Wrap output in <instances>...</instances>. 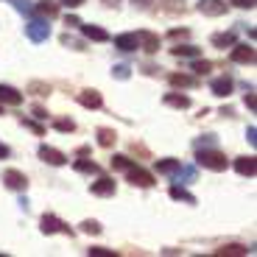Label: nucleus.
<instances>
[{
    "mask_svg": "<svg viewBox=\"0 0 257 257\" xmlns=\"http://www.w3.org/2000/svg\"><path fill=\"white\" fill-rule=\"evenodd\" d=\"M210 92L218 98H226L232 92V78L229 76H221V78H212L210 81Z\"/></svg>",
    "mask_w": 257,
    "mask_h": 257,
    "instance_id": "obj_13",
    "label": "nucleus"
},
{
    "mask_svg": "<svg viewBox=\"0 0 257 257\" xmlns=\"http://www.w3.org/2000/svg\"><path fill=\"white\" fill-rule=\"evenodd\" d=\"M168 81H171V87H199V78H196V76H185V73H171Z\"/></svg>",
    "mask_w": 257,
    "mask_h": 257,
    "instance_id": "obj_18",
    "label": "nucleus"
},
{
    "mask_svg": "<svg viewBox=\"0 0 257 257\" xmlns=\"http://www.w3.org/2000/svg\"><path fill=\"white\" fill-rule=\"evenodd\" d=\"M53 128H56V132H64V135H70V132H76V123L73 120H53Z\"/></svg>",
    "mask_w": 257,
    "mask_h": 257,
    "instance_id": "obj_30",
    "label": "nucleus"
},
{
    "mask_svg": "<svg viewBox=\"0 0 257 257\" xmlns=\"http://www.w3.org/2000/svg\"><path fill=\"white\" fill-rule=\"evenodd\" d=\"M112 76H115V78H120V81H126V78L132 76V73H128V67H126V64H115V70H112Z\"/></svg>",
    "mask_w": 257,
    "mask_h": 257,
    "instance_id": "obj_33",
    "label": "nucleus"
},
{
    "mask_svg": "<svg viewBox=\"0 0 257 257\" xmlns=\"http://www.w3.org/2000/svg\"><path fill=\"white\" fill-rule=\"evenodd\" d=\"M229 59L235 64H254V48L251 45H232Z\"/></svg>",
    "mask_w": 257,
    "mask_h": 257,
    "instance_id": "obj_8",
    "label": "nucleus"
},
{
    "mask_svg": "<svg viewBox=\"0 0 257 257\" xmlns=\"http://www.w3.org/2000/svg\"><path fill=\"white\" fill-rule=\"evenodd\" d=\"M246 140H249L251 146H257V128H254V126H249V128H246Z\"/></svg>",
    "mask_w": 257,
    "mask_h": 257,
    "instance_id": "obj_40",
    "label": "nucleus"
},
{
    "mask_svg": "<svg viewBox=\"0 0 257 257\" xmlns=\"http://www.w3.org/2000/svg\"><path fill=\"white\" fill-rule=\"evenodd\" d=\"M215 146V135H204L201 140H196V148H212Z\"/></svg>",
    "mask_w": 257,
    "mask_h": 257,
    "instance_id": "obj_34",
    "label": "nucleus"
},
{
    "mask_svg": "<svg viewBox=\"0 0 257 257\" xmlns=\"http://www.w3.org/2000/svg\"><path fill=\"white\" fill-rule=\"evenodd\" d=\"M171 199L185 201V204H196V196H193V193H187L182 185H174V187H171Z\"/></svg>",
    "mask_w": 257,
    "mask_h": 257,
    "instance_id": "obj_22",
    "label": "nucleus"
},
{
    "mask_svg": "<svg viewBox=\"0 0 257 257\" xmlns=\"http://www.w3.org/2000/svg\"><path fill=\"white\" fill-rule=\"evenodd\" d=\"M246 106H249L251 112H254V106H257V103H254V95H251V92H249V95H246Z\"/></svg>",
    "mask_w": 257,
    "mask_h": 257,
    "instance_id": "obj_46",
    "label": "nucleus"
},
{
    "mask_svg": "<svg viewBox=\"0 0 257 257\" xmlns=\"http://www.w3.org/2000/svg\"><path fill=\"white\" fill-rule=\"evenodd\" d=\"M0 115H3V103H0Z\"/></svg>",
    "mask_w": 257,
    "mask_h": 257,
    "instance_id": "obj_49",
    "label": "nucleus"
},
{
    "mask_svg": "<svg viewBox=\"0 0 257 257\" xmlns=\"http://www.w3.org/2000/svg\"><path fill=\"white\" fill-rule=\"evenodd\" d=\"M187 34H190V31H187V28H182V31H179V28H174V31H171V34H168V37H171V39H185L187 37Z\"/></svg>",
    "mask_w": 257,
    "mask_h": 257,
    "instance_id": "obj_41",
    "label": "nucleus"
},
{
    "mask_svg": "<svg viewBox=\"0 0 257 257\" xmlns=\"http://www.w3.org/2000/svg\"><path fill=\"white\" fill-rule=\"evenodd\" d=\"M171 53H174L176 59H199L201 48H196V45H176V48H171Z\"/></svg>",
    "mask_w": 257,
    "mask_h": 257,
    "instance_id": "obj_20",
    "label": "nucleus"
},
{
    "mask_svg": "<svg viewBox=\"0 0 257 257\" xmlns=\"http://www.w3.org/2000/svg\"><path fill=\"white\" fill-rule=\"evenodd\" d=\"M137 45H140L146 53H157L160 51V37L151 34V31H137Z\"/></svg>",
    "mask_w": 257,
    "mask_h": 257,
    "instance_id": "obj_9",
    "label": "nucleus"
},
{
    "mask_svg": "<svg viewBox=\"0 0 257 257\" xmlns=\"http://www.w3.org/2000/svg\"><path fill=\"white\" fill-rule=\"evenodd\" d=\"M171 12H185V0H165Z\"/></svg>",
    "mask_w": 257,
    "mask_h": 257,
    "instance_id": "obj_38",
    "label": "nucleus"
},
{
    "mask_svg": "<svg viewBox=\"0 0 257 257\" xmlns=\"http://www.w3.org/2000/svg\"><path fill=\"white\" fill-rule=\"evenodd\" d=\"M229 3L238 9H254V0H229Z\"/></svg>",
    "mask_w": 257,
    "mask_h": 257,
    "instance_id": "obj_39",
    "label": "nucleus"
},
{
    "mask_svg": "<svg viewBox=\"0 0 257 257\" xmlns=\"http://www.w3.org/2000/svg\"><path fill=\"white\" fill-rule=\"evenodd\" d=\"M90 254H92V257H115L117 251H112V249H103V246H92V249H90Z\"/></svg>",
    "mask_w": 257,
    "mask_h": 257,
    "instance_id": "obj_32",
    "label": "nucleus"
},
{
    "mask_svg": "<svg viewBox=\"0 0 257 257\" xmlns=\"http://www.w3.org/2000/svg\"><path fill=\"white\" fill-rule=\"evenodd\" d=\"M126 174H128V182L135 187H151L154 185V176L148 174V171H143V168H137V165H132Z\"/></svg>",
    "mask_w": 257,
    "mask_h": 257,
    "instance_id": "obj_7",
    "label": "nucleus"
},
{
    "mask_svg": "<svg viewBox=\"0 0 257 257\" xmlns=\"http://www.w3.org/2000/svg\"><path fill=\"white\" fill-rule=\"evenodd\" d=\"M34 117H39V120H45V117H48V112L42 109V106H34Z\"/></svg>",
    "mask_w": 257,
    "mask_h": 257,
    "instance_id": "obj_44",
    "label": "nucleus"
},
{
    "mask_svg": "<svg viewBox=\"0 0 257 257\" xmlns=\"http://www.w3.org/2000/svg\"><path fill=\"white\" fill-rule=\"evenodd\" d=\"M229 3L226 0H199V12L204 17H224Z\"/></svg>",
    "mask_w": 257,
    "mask_h": 257,
    "instance_id": "obj_4",
    "label": "nucleus"
},
{
    "mask_svg": "<svg viewBox=\"0 0 257 257\" xmlns=\"http://www.w3.org/2000/svg\"><path fill=\"white\" fill-rule=\"evenodd\" d=\"M64 23H67L70 28H78V26H81V20H78V17H73V14H67V17H64Z\"/></svg>",
    "mask_w": 257,
    "mask_h": 257,
    "instance_id": "obj_42",
    "label": "nucleus"
},
{
    "mask_svg": "<svg viewBox=\"0 0 257 257\" xmlns=\"http://www.w3.org/2000/svg\"><path fill=\"white\" fill-rule=\"evenodd\" d=\"M67 9H78V6H84V0H62Z\"/></svg>",
    "mask_w": 257,
    "mask_h": 257,
    "instance_id": "obj_43",
    "label": "nucleus"
},
{
    "mask_svg": "<svg viewBox=\"0 0 257 257\" xmlns=\"http://www.w3.org/2000/svg\"><path fill=\"white\" fill-rule=\"evenodd\" d=\"M162 101H165V106H174V109H187L190 106V98L182 95V92H168Z\"/></svg>",
    "mask_w": 257,
    "mask_h": 257,
    "instance_id": "obj_19",
    "label": "nucleus"
},
{
    "mask_svg": "<svg viewBox=\"0 0 257 257\" xmlns=\"http://www.w3.org/2000/svg\"><path fill=\"white\" fill-rule=\"evenodd\" d=\"M179 165H182L179 160H157V171L165 174V176H174L176 171H179Z\"/></svg>",
    "mask_w": 257,
    "mask_h": 257,
    "instance_id": "obj_23",
    "label": "nucleus"
},
{
    "mask_svg": "<svg viewBox=\"0 0 257 257\" xmlns=\"http://www.w3.org/2000/svg\"><path fill=\"white\" fill-rule=\"evenodd\" d=\"M3 185L9 187V190H17V193H23L28 187V176L26 174H20V171H6V174H3Z\"/></svg>",
    "mask_w": 257,
    "mask_h": 257,
    "instance_id": "obj_5",
    "label": "nucleus"
},
{
    "mask_svg": "<svg viewBox=\"0 0 257 257\" xmlns=\"http://www.w3.org/2000/svg\"><path fill=\"white\" fill-rule=\"evenodd\" d=\"M34 12L42 14V17H48V20H53V17H59V3L56 0H39Z\"/></svg>",
    "mask_w": 257,
    "mask_h": 257,
    "instance_id": "obj_16",
    "label": "nucleus"
},
{
    "mask_svg": "<svg viewBox=\"0 0 257 257\" xmlns=\"http://www.w3.org/2000/svg\"><path fill=\"white\" fill-rule=\"evenodd\" d=\"M9 157V146H3V143H0V160H6Z\"/></svg>",
    "mask_w": 257,
    "mask_h": 257,
    "instance_id": "obj_48",
    "label": "nucleus"
},
{
    "mask_svg": "<svg viewBox=\"0 0 257 257\" xmlns=\"http://www.w3.org/2000/svg\"><path fill=\"white\" fill-rule=\"evenodd\" d=\"M76 171H78V174H98L101 168H98L95 162H90V160H78L76 162Z\"/></svg>",
    "mask_w": 257,
    "mask_h": 257,
    "instance_id": "obj_26",
    "label": "nucleus"
},
{
    "mask_svg": "<svg viewBox=\"0 0 257 257\" xmlns=\"http://www.w3.org/2000/svg\"><path fill=\"white\" fill-rule=\"evenodd\" d=\"M62 45H70V48H76V51H84V45H81V42H76V39H70V34H64V37H62Z\"/></svg>",
    "mask_w": 257,
    "mask_h": 257,
    "instance_id": "obj_37",
    "label": "nucleus"
},
{
    "mask_svg": "<svg viewBox=\"0 0 257 257\" xmlns=\"http://www.w3.org/2000/svg\"><path fill=\"white\" fill-rule=\"evenodd\" d=\"M81 232H87V235H101V224L98 221H81Z\"/></svg>",
    "mask_w": 257,
    "mask_h": 257,
    "instance_id": "obj_29",
    "label": "nucleus"
},
{
    "mask_svg": "<svg viewBox=\"0 0 257 257\" xmlns=\"http://www.w3.org/2000/svg\"><path fill=\"white\" fill-rule=\"evenodd\" d=\"M31 90L37 92V95H51V87H48V84H39V81L31 84Z\"/></svg>",
    "mask_w": 257,
    "mask_h": 257,
    "instance_id": "obj_35",
    "label": "nucleus"
},
{
    "mask_svg": "<svg viewBox=\"0 0 257 257\" xmlns=\"http://www.w3.org/2000/svg\"><path fill=\"white\" fill-rule=\"evenodd\" d=\"M26 34L31 42H45L51 37V26H48V20H39V17H31L26 23Z\"/></svg>",
    "mask_w": 257,
    "mask_h": 257,
    "instance_id": "obj_2",
    "label": "nucleus"
},
{
    "mask_svg": "<svg viewBox=\"0 0 257 257\" xmlns=\"http://www.w3.org/2000/svg\"><path fill=\"white\" fill-rule=\"evenodd\" d=\"M78 103L87 106V109H101L103 98H101V92H98V90H81V92H78Z\"/></svg>",
    "mask_w": 257,
    "mask_h": 257,
    "instance_id": "obj_10",
    "label": "nucleus"
},
{
    "mask_svg": "<svg viewBox=\"0 0 257 257\" xmlns=\"http://www.w3.org/2000/svg\"><path fill=\"white\" fill-rule=\"evenodd\" d=\"M196 162L207 171H226V165H229V160L218 148H196Z\"/></svg>",
    "mask_w": 257,
    "mask_h": 257,
    "instance_id": "obj_1",
    "label": "nucleus"
},
{
    "mask_svg": "<svg viewBox=\"0 0 257 257\" xmlns=\"http://www.w3.org/2000/svg\"><path fill=\"white\" fill-rule=\"evenodd\" d=\"M39 160L48 162V165H64V162H67V154H62V151L53 148V146H39Z\"/></svg>",
    "mask_w": 257,
    "mask_h": 257,
    "instance_id": "obj_6",
    "label": "nucleus"
},
{
    "mask_svg": "<svg viewBox=\"0 0 257 257\" xmlns=\"http://www.w3.org/2000/svg\"><path fill=\"white\" fill-rule=\"evenodd\" d=\"M235 171H238L240 176H254L257 174L254 157H238V160H235Z\"/></svg>",
    "mask_w": 257,
    "mask_h": 257,
    "instance_id": "obj_15",
    "label": "nucleus"
},
{
    "mask_svg": "<svg viewBox=\"0 0 257 257\" xmlns=\"http://www.w3.org/2000/svg\"><path fill=\"white\" fill-rule=\"evenodd\" d=\"M39 229L45 232V235H56V232H62V235H73L70 226L64 224L62 218L51 215V212H45V215H42V221H39Z\"/></svg>",
    "mask_w": 257,
    "mask_h": 257,
    "instance_id": "obj_3",
    "label": "nucleus"
},
{
    "mask_svg": "<svg viewBox=\"0 0 257 257\" xmlns=\"http://www.w3.org/2000/svg\"><path fill=\"white\" fill-rule=\"evenodd\" d=\"M215 48H232L235 45V34L232 31H226V34H212V39H210Z\"/></svg>",
    "mask_w": 257,
    "mask_h": 257,
    "instance_id": "obj_24",
    "label": "nucleus"
},
{
    "mask_svg": "<svg viewBox=\"0 0 257 257\" xmlns=\"http://www.w3.org/2000/svg\"><path fill=\"white\" fill-rule=\"evenodd\" d=\"M0 103H9V106H20L23 103V92L9 87V84H0Z\"/></svg>",
    "mask_w": 257,
    "mask_h": 257,
    "instance_id": "obj_12",
    "label": "nucleus"
},
{
    "mask_svg": "<svg viewBox=\"0 0 257 257\" xmlns=\"http://www.w3.org/2000/svg\"><path fill=\"white\" fill-rule=\"evenodd\" d=\"M176 176H179V182H182V179H185V182H196V168H190V165H185V168H182V165H179Z\"/></svg>",
    "mask_w": 257,
    "mask_h": 257,
    "instance_id": "obj_28",
    "label": "nucleus"
},
{
    "mask_svg": "<svg viewBox=\"0 0 257 257\" xmlns=\"http://www.w3.org/2000/svg\"><path fill=\"white\" fill-rule=\"evenodd\" d=\"M90 193H92V196H115V179L101 176L98 182H92V185H90Z\"/></svg>",
    "mask_w": 257,
    "mask_h": 257,
    "instance_id": "obj_11",
    "label": "nucleus"
},
{
    "mask_svg": "<svg viewBox=\"0 0 257 257\" xmlns=\"http://www.w3.org/2000/svg\"><path fill=\"white\" fill-rule=\"evenodd\" d=\"M132 165H135V162L128 160V157H123V154H115V157H112V168H115V171H128Z\"/></svg>",
    "mask_w": 257,
    "mask_h": 257,
    "instance_id": "obj_27",
    "label": "nucleus"
},
{
    "mask_svg": "<svg viewBox=\"0 0 257 257\" xmlns=\"http://www.w3.org/2000/svg\"><path fill=\"white\" fill-rule=\"evenodd\" d=\"M115 48L117 51H123V53H132V51H137V34H120V37H115Z\"/></svg>",
    "mask_w": 257,
    "mask_h": 257,
    "instance_id": "obj_14",
    "label": "nucleus"
},
{
    "mask_svg": "<svg viewBox=\"0 0 257 257\" xmlns=\"http://www.w3.org/2000/svg\"><path fill=\"white\" fill-rule=\"evenodd\" d=\"M95 135H98V146H103V148H112L117 143V135L112 128H98Z\"/></svg>",
    "mask_w": 257,
    "mask_h": 257,
    "instance_id": "obj_21",
    "label": "nucleus"
},
{
    "mask_svg": "<svg viewBox=\"0 0 257 257\" xmlns=\"http://www.w3.org/2000/svg\"><path fill=\"white\" fill-rule=\"evenodd\" d=\"M210 70H212L210 62H193V73H196V76H207Z\"/></svg>",
    "mask_w": 257,
    "mask_h": 257,
    "instance_id": "obj_31",
    "label": "nucleus"
},
{
    "mask_svg": "<svg viewBox=\"0 0 257 257\" xmlns=\"http://www.w3.org/2000/svg\"><path fill=\"white\" fill-rule=\"evenodd\" d=\"M135 3V9H148V0H132Z\"/></svg>",
    "mask_w": 257,
    "mask_h": 257,
    "instance_id": "obj_47",
    "label": "nucleus"
},
{
    "mask_svg": "<svg viewBox=\"0 0 257 257\" xmlns=\"http://www.w3.org/2000/svg\"><path fill=\"white\" fill-rule=\"evenodd\" d=\"M78 28H81V34L87 39H92V42H106V39H109V34L103 31V28H98V26H84L81 23Z\"/></svg>",
    "mask_w": 257,
    "mask_h": 257,
    "instance_id": "obj_17",
    "label": "nucleus"
},
{
    "mask_svg": "<svg viewBox=\"0 0 257 257\" xmlns=\"http://www.w3.org/2000/svg\"><path fill=\"white\" fill-rule=\"evenodd\" d=\"M101 3H103L106 9H117V6H120V0H101Z\"/></svg>",
    "mask_w": 257,
    "mask_h": 257,
    "instance_id": "obj_45",
    "label": "nucleus"
},
{
    "mask_svg": "<svg viewBox=\"0 0 257 257\" xmlns=\"http://www.w3.org/2000/svg\"><path fill=\"white\" fill-rule=\"evenodd\" d=\"M23 126H26V128H31L34 135H45V128L39 126V123H34V120H26V117H23Z\"/></svg>",
    "mask_w": 257,
    "mask_h": 257,
    "instance_id": "obj_36",
    "label": "nucleus"
},
{
    "mask_svg": "<svg viewBox=\"0 0 257 257\" xmlns=\"http://www.w3.org/2000/svg\"><path fill=\"white\" fill-rule=\"evenodd\" d=\"M215 254H229V257H243L246 254V246H240V243H224Z\"/></svg>",
    "mask_w": 257,
    "mask_h": 257,
    "instance_id": "obj_25",
    "label": "nucleus"
}]
</instances>
